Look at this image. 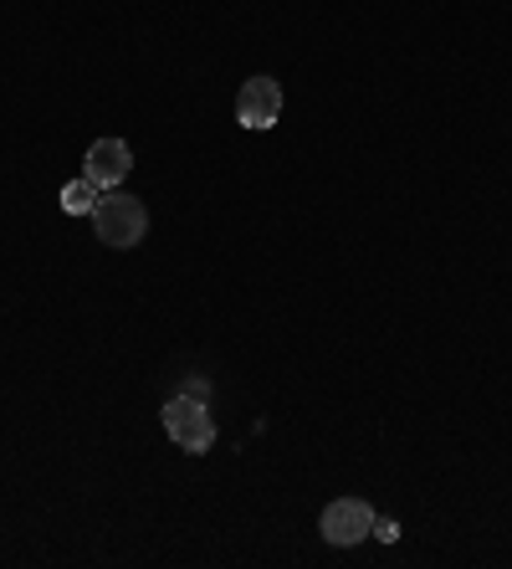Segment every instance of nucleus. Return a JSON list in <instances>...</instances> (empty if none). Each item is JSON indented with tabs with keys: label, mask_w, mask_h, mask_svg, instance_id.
<instances>
[{
	"label": "nucleus",
	"mask_w": 512,
	"mask_h": 569,
	"mask_svg": "<svg viewBox=\"0 0 512 569\" xmlns=\"http://www.w3.org/2000/svg\"><path fill=\"white\" fill-rule=\"evenodd\" d=\"M92 231H98V241H103V247H119V252L139 247V241H144V231H149L144 200L129 196V190H103V196H98V206H92Z\"/></svg>",
	"instance_id": "1"
},
{
	"label": "nucleus",
	"mask_w": 512,
	"mask_h": 569,
	"mask_svg": "<svg viewBox=\"0 0 512 569\" xmlns=\"http://www.w3.org/2000/svg\"><path fill=\"white\" fill-rule=\"evenodd\" d=\"M164 431H170V441L180 451H190V457L215 447V416L205 411L200 396H174L170 406H164Z\"/></svg>",
	"instance_id": "2"
},
{
	"label": "nucleus",
	"mask_w": 512,
	"mask_h": 569,
	"mask_svg": "<svg viewBox=\"0 0 512 569\" xmlns=\"http://www.w3.org/2000/svg\"><path fill=\"white\" fill-rule=\"evenodd\" d=\"M282 119V88L277 78H247L237 93V123L241 129H272Z\"/></svg>",
	"instance_id": "4"
},
{
	"label": "nucleus",
	"mask_w": 512,
	"mask_h": 569,
	"mask_svg": "<svg viewBox=\"0 0 512 569\" xmlns=\"http://www.w3.org/2000/svg\"><path fill=\"white\" fill-rule=\"evenodd\" d=\"M318 533L329 543H339V549H354V543H364L369 533H374V508H369L364 498H339V503L323 508Z\"/></svg>",
	"instance_id": "3"
},
{
	"label": "nucleus",
	"mask_w": 512,
	"mask_h": 569,
	"mask_svg": "<svg viewBox=\"0 0 512 569\" xmlns=\"http://www.w3.org/2000/svg\"><path fill=\"white\" fill-rule=\"evenodd\" d=\"M98 196H103V190L92 186L88 174H82V180H67V186H62V211H67V216H92Z\"/></svg>",
	"instance_id": "6"
},
{
	"label": "nucleus",
	"mask_w": 512,
	"mask_h": 569,
	"mask_svg": "<svg viewBox=\"0 0 512 569\" xmlns=\"http://www.w3.org/2000/svg\"><path fill=\"white\" fill-rule=\"evenodd\" d=\"M133 170V149L123 139H92L88 159H82V174H88L98 190H119Z\"/></svg>",
	"instance_id": "5"
}]
</instances>
